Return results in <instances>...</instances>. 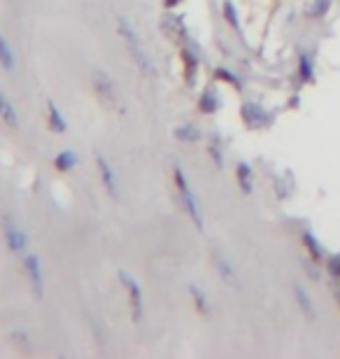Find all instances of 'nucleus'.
<instances>
[{
    "label": "nucleus",
    "mask_w": 340,
    "mask_h": 359,
    "mask_svg": "<svg viewBox=\"0 0 340 359\" xmlns=\"http://www.w3.org/2000/svg\"><path fill=\"white\" fill-rule=\"evenodd\" d=\"M47 112H49V126H52V131H56V133L66 131L68 124H66V119H63V114H61L59 107H56L54 100H49L47 103Z\"/></svg>",
    "instance_id": "1a4fd4ad"
},
{
    "label": "nucleus",
    "mask_w": 340,
    "mask_h": 359,
    "mask_svg": "<svg viewBox=\"0 0 340 359\" xmlns=\"http://www.w3.org/2000/svg\"><path fill=\"white\" fill-rule=\"evenodd\" d=\"M119 35H121V40H124L128 54H131V59L135 61V66L140 68L144 75L154 77L156 75L154 63L149 61V54L144 52V45H142L140 35H137V31H135L131 24H128L126 19H119Z\"/></svg>",
    "instance_id": "f257e3e1"
},
{
    "label": "nucleus",
    "mask_w": 340,
    "mask_h": 359,
    "mask_svg": "<svg viewBox=\"0 0 340 359\" xmlns=\"http://www.w3.org/2000/svg\"><path fill=\"white\" fill-rule=\"evenodd\" d=\"M217 271L222 273L224 283H229L231 287H236V290H240V278L236 276V271L231 269V264L224 259V257H217Z\"/></svg>",
    "instance_id": "9d476101"
},
{
    "label": "nucleus",
    "mask_w": 340,
    "mask_h": 359,
    "mask_svg": "<svg viewBox=\"0 0 340 359\" xmlns=\"http://www.w3.org/2000/svg\"><path fill=\"white\" fill-rule=\"evenodd\" d=\"M189 292H191V297L196 299V306H198V311H200V313H208V306H205V304H208V301H205V294L200 292L196 285H191V287H189Z\"/></svg>",
    "instance_id": "4468645a"
},
{
    "label": "nucleus",
    "mask_w": 340,
    "mask_h": 359,
    "mask_svg": "<svg viewBox=\"0 0 340 359\" xmlns=\"http://www.w3.org/2000/svg\"><path fill=\"white\" fill-rule=\"evenodd\" d=\"M3 236H5L7 248H10L12 252H24L26 245H28L26 233L21 231V229L14 224V222L7 217V215H3Z\"/></svg>",
    "instance_id": "39448f33"
},
{
    "label": "nucleus",
    "mask_w": 340,
    "mask_h": 359,
    "mask_svg": "<svg viewBox=\"0 0 340 359\" xmlns=\"http://www.w3.org/2000/svg\"><path fill=\"white\" fill-rule=\"evenodd\" d=\"M75 163H77V156L68 152V149L61 154H56V159H54V166H56V170H61V173H68L70 168H75Z\"/></svg>",
    "instance_id": "ddd939ff"
},
{
    "label": "nucleus",
    "mask_w": 340,
    "mask_h": 359,
    "mask_svg": "<svg viewBox=\"0 0 340 359\" xmlns=\"http://www.w3.org/2000/svg\"><path fill=\"white\" fill-rule=\"evenodd\" d=\"M96 166H98V173H100V180H103V187L107 189V194H110L112 198H117L119 196V182H117V175H114L112 166L103 159V156H98L96 159Z\"/></svg>",
    "instance_id": "0eeeda50"
},
{
    "label": "nucleus",
    "mask_w": 340,
    "mask_h": 359,
    "mask_svg": "<svg viewBox=\"0 0 340 359\" xmlns=\"http://www.w3.org/2000/svg\"><path fill=\"white\" fill-rule=\"evenodd\" d=\"M294 294H296V299H299V304H301V308H303V313L308 315L310 320L315 318V306H313V301H310V297H308V292L306 290H301V285H294Z\"/></svg>",
    "instance_id": "f8f14e48"
},
{
    "label": "nucleus",
    "mask_w": 340,
    "mask_h": 359,
    "mask_svg": "<svg viewBox=\"0 0 340 359\" xmlns=\"http://www.w3.org/2000/svg\"><path fill=\"white\" fill-rule=\"evenodd\" d=\"M93 91H96V96L103 100L105 105H114L117 103V91H114V84L110 80V75L103 73V70H93Z\"/></svg>",
    "instance_id": "20e7f679"
},
{
    "label": "nucleus",
    "mask_w": 340,
    "mask_h": 359,
    "mask_svg": "<svg viewBox=\"0 0 340 359\" xmlns=\"http://www.w3.org/2000/svg\"><path fill=\"white\" fill-rule=\"evenodd\" d=\"M175 184H177V191H179V198H182V205H184V210L186 215L191 217V222L196 224L198 231H203L205 229V222H203V212H200V205H198V201L196 196H193V191H191V187L189 182H186V177H184V170L182 168H175Z\"/></svg>",
    "instance_id": "f03ea898"
},
{
    "label": "nucleus",
    "mask_w": 340,
    "mask_h": 359,
    "mask_svg": "<svg viewBox=\"0 0 340 359\" xmlns=\"http://www.w3.org/2000/svg\"><path fill=\"white\" fill-rule=\"evenodd\" d=\"M119 280H121V285H124V290L128 292V304H131V311H133V322H140L144 315L140 285H137V280L126 271H119Z\"/></svg>",
    "instance_id": "7ed1b4c3"
},
{
    "label": "nucleus",
    "mask_w": 340,
    "mask_h": 359,
    "mask_svg": "<svg viewBox=\"0 0 340 359\" xmlns=\"http://www.w3.org/2000/svg\"><path fill=\"white\" fill-rule=\"evenodd\" d=\"M0 119H3L7 126H17L19 124L17 110H14V105L10 103V98H7L3 91H0Z\"/></svg>",
    "instance_id": "6e6552de"
},
{
    "label": "nucleus",
    "mask_w": 340,
    "mask_h": 359,
    "mask_svg": "<svg viewBox=\"0 0 340 359\" xmlns=\"http://www.w3.org/2000/svg\"><path fill=\"white\" fill-rule=\"evenodd\" d=\"M0 66L5 70H14V52L3 35H0Z\"/></svg>",
    "instance_id": "9b49d317"
},
{
    "label": "nucleus",
    "mask_w": 340,
    "mask_h": 359,
    "mask_svg": "<svg viewBox=\"0 0 340 359\" xmlns=\"http://www.w3.org/2000/svg\"><path fill=\"white\" fill-rule=\"evenodd\" d=\"M24 264H26V276H28V283H31L33 294L35 297H42V294H45V276H42L40 259L35 255H28Z\"/></svg>",
    "instance_id": "423d86ee"
}]
</instances>
